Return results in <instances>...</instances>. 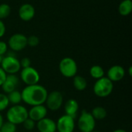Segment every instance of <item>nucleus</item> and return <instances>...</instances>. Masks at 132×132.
Returning a JSON list of instances; mask_svg holds the SVG:
<instances>
[{
	"mask_svg": "<svg viewBox=\"0 0 132 132\" xmlns=\"http://www.w3.org/2000/svg\"><path fill=\"white\" fill-rule=\"evenodd\" d=\"M22 101L26 104L32 107L44 104L48 91L43 85L39 84L26 86L21 91Z\"/></svg>",
	"mask_w": 132,
	"mask_h": 132,
	"instance_id": "1",
	"label": "nucleus"
},
{
	"mask_svg": "<svg viewBox=\"0 0 132 132\" xmlns=\"http://www.w3.org/2000/svg\"><path fill=\"white\" fill-rule=\"evenodd\" d=\"M5 117L7 121L17 126L22 125L23 121L28 118V110L26 107L21 104L12 105L7 110Z\"/></svg>",
	"mask_w": 132,
	"mask_h": 132,
	"instance_id": "2",
	"label": "nucleus"
},
{
	"mask_svg": "<svg viewBox=\"0 0 132 132\" xmlns=\"http://www.w3.org/2000/svg\"><path fill=\"white\" fill-rule=\"evenodd\" d=\"M114 90V83L107 77H104L96 80L93 87L94 94L101 98H104L111 94Z\"/></svg>",
	"mask_w": 132,
	"mask_h": 132,
	"instance_id": "3",
	"label": "nucleus"
},
{
	"mask_svg": "<svg viewBox=\"0 0 132 132\" xmlns=\"http://www.w3.org/2000/svg\"><path fill=\"white\" fill-rule=\"evenodd\" d=\"M77 125L80 132H91L95 130L96 120L93 118L90 112L83 110L77 119Z\"/></svg>",
	"mask_w": 132,
	"mask_h": 132,
	"instance_id": "4",
	"label": "nucleus"
},
{
	"mask_svg": "<svg viewBox=\"0 0 132 132\" xmlns=\"http://www.w3.org/2000/svg\"><path fill=\"white\" fill-rule=\"evenodd\" d=\"M60 73L66 78H73L77 73L78 67L77 62L71 57L63 58L59 63Z\"/></svg>",
	"mask_w": 132,
	"mask_h": 132,
	"instance_id": "5",
	"label": "nucleus"
},
{
	"mask_svg": "<svg viewBox=\"0 0 132 132\" xmlns=\"http://www.w3.org/2000/svg\"><path fill=\"white\" fill-rule=\"evenodd\" d=\"M0 67L6 74H15L21 70L19 60L12 54H8L2 57Z\"/></svg>",
	"mask_w": 132,
	"mask_h": 132,
	"instance_id": "6",
	"label": "nucleus"
},
{
	"mask_svg": "<svg viewBox=\"0 0 132 132\" xmlns=\"http://www.w3.org/2000/svg\"><path fill=\"white\" fill-rule=\"evenodd\" d=\"M45 104L47 110L52 111L60 110L63 104V96L62 93L58 90H53L48 93Z\"/></svg>",
	"mask_w": 132,
	"mask_h": 132,
	"instance_id": "7",
	"label": "nucleus"
},
{
	"mask_svg": "<svg viewBox=\"0 0 132 132\" xmlns=\"http://www.w3.org/2000/svg\"><path fill=\"white\" fill-rule=\"evenodd\" d=\"M20 70V79L26 86L39 84L40 76L39 72L34 67H29L26 68H22Z\"/></svg>",
	"mask_w": 132,
	"mask_h": 132,
	"instance_id": "8",
	"label": "nucleus"
},
{
	"mask_svg": "<svg viewBox=\"0 0 132 132\" xmlns=\"http://www.w3.org/2000/svg\"><path fill=\"white\" fill-rule=\"evenodd\" d=\"M56 132H73L76 128L75 118L63 114L56 121Z\"/></svg>",
	"mask_w": 132,
	"mask_h": 132,
	"instance_id": "9",
	"label": "nucleus"
},
{
	"mask_svg": "<svg viewBox=\"0 0 132 132\" xmlns=\"http://www.w3.org/2000/svg\"><path fill=\"white\" fill-rule=\"evenodd\" d=\"M7 44L14 52L21 51L27 46V36L22 33H15L9 37Z\"/></svg>",
	"mask_w": 132,
	"mask_h": 132,
	"instance_id": "10",
	"label": "nucleus"
},
{
	"mask_svg": "<svg viewBox=\"0 0 132 132\" xmlns=\"http://www.w3.org/2000/svg\"><path fill=\"white\" fill-rule=\"evenodd\" d=\"M48 110L44 104L32 106L28 111V118L36 123L47 116Z\"/></svg>",
	"mask_w": 132,
	"mask_h": 132,
	"instance_id": "11",
	"label": "nucleus"
},
{
	"mask_svg": "<svg viewBox=\"0 0 132 132\" xmlns=\"http://www.w3.org/2000/svg\"><path fill=\"white\" fill-rule=\"evenodd\" d=\"M18 14L21 20L24 22H29L34 18L36 10L32 5L29 3H24L19 8Z\"/></svg>",
	"mask_w": 132,
	"mask_h": 132,
	"instance_id": "12",
	"label": "nucleus"
},
{
	"mask_svg": "<svg viewBox=\"0 0 132 132\" xmlns=\"http://www.w3.org/2000/svg\"><path fill=\"white\" fill-rule=\"evenodd\" d=\"M19 83V79L15 74H7L5 80L1 86L4 94H8L10 92L16 90Z\"/></svg>",
	"mask_w": 132,
	"mask_h": 132,
	"instance_id": "13",
	"label": "nucleus"
},
{
	"mask_svg": "<svg viewBox=\"0 0 132 132\" xmlns=\"http://www.w3.org/2000/svg\"><path fill=\"white\" fill-rule=\"evenodd\" d=\"M125 76V70L120 65H114L111 67L107 73V77L114 82H118L121 80Z\"/></svg>",
	"mask_w": 132,
	"mask_h": 132,
	"instance_id": "14",
	"label": "nucleus"
},
{
	"mask_svg": "<svg viewBox=\"0 0 132 132\" xmlns=\"http://www.w3.org/2000/svg\"><path fill=\"white\" fill-rule=\"evenodd\" d=\"M36 127L39 132H56V121L47 117L37 121Z\"/></svg>",
	"mask_w": 132,
	"mask_h": 132,
	"instance_id": "15",
	"label": "nucleus"
},
{
	"mask_svg": "<svg viewBox=\"0 0 132 132\" xmlns=\"http://www.w3.org/2000/svg\"><path fill=\"white\" fill-rule=\"evenodd\" d=\"M79 110V104L75 99H69L64 104L65 114L76 118Z\"/></svg>",
	"mask_w": 132,
	"mask_h": 132,
	"instance_id": "16",
	"label": "nucleus"
},
{
	"mask_svg": "<svg viewBox=\"0 0 132 132\" xmlns=\"http://www.w3.org/2000/svg\"><path fill=\"white\" fill-rule=\"evenodd\" d=\"M73 85L75 90L78 91H83L86 90L87 87V81L84 77L77 74L73 77Z\"/></svg>",
	"mask_w": 132,
	"mask_h": 132,
	"instance_id": "17",
	"label": "nucleus"
},
{
	"mask_svg": "<svg viewBox=\"0 0 132 132\" xmlns=\"http://www.w3.org/2000/svg\"><path fill=\"white\" fill-rule=\"evenodd\" d=\"M132 11V0H122L118 5V12L123 16L131 14Z\"/></svg>",
	"mask_w": 132,
	"mask_h": 132,
	"instance_id": "18",
	"label": "nucleus"
},
{
	"mask_svg": "<svg viewBox=\"0 0 132 132\" xmlns=\"http://www.w3.org/2000/svg\"><path fill=\"white\" fill-rule=\"evenodd\" d=\"M90 114L93 116V118L97 121H102V120L105 119L108 116L107 110L101 106H97V107L94 108L92 109Z\"/></svg>",
	"mask_w": 132,
	"mask_h": 132,
	"instance_id": "19",
	"label": "nucleus"
},
{
	"mask_svg": "<svg viewBox=\"0 0 132 132\" xmlns=\"http://www.w3.org/2000/svg\"><path fill=\"white\" fill-rule=\"evenodd\" d=\"M90 75L93 79H95L96 80L98 79H101L104 77H105V72L103 67L100 65H94L90 67L89 70Z\"/></svg>",
	"mask_w": 132,
	"mask_h": 132,
	"instance_id": "20",
	"label": "nucleus"
},
{
	"mask_svg": "<svg viewBox=\"0 0 132 132\" xmlns=\"http://www.w3.org/2000/svg\"><path fill=\"white\" fill-rule=\"evenodd\" d=\"M6 95H7L9 104H11L12 105L20 104V103L22 102L21 92L19 91L18 90H15L10 92L9 94H8Z\"/></svg>",
	"mask_w": 132,
	"mask_h": 132,
	"instance_id": "21",
	"label": "nucleus"
},
{
	"mask_svg": "<svg viewBox=\"0 0 132 132\" xmlns=\"http://www.w3.org/2000/svg\"><path fill=\"white\" fill-rule=\"evenodd\" d=\"M11 13V7L7 3L0 4V19L2 20L9 16Z\"/></svg>",
	"mask_w": 132,
	"mask_h": 132,
	"instance_id": "22",
	"label": "nucleus"
},
{
	"mask_svg": "<svg viewBox=\"0 0 132 132\" xmlns=\"http://www.w3.org/2000/svg\"><path fill=\"white\" fill-rule=\"evenodd\" d=\"M16 125L9 121L3 122L2 125L0 128L1 132H16Z\"/></svg>",
	"mask_w": 132,
	"mask_h": 132,
	"instance_id": "23",
	"label": "nucleus"
},
{
	"mask_svg": "<svg viewBox=\"0 0 132 132\" xmlns=\"http://www.w3.org/2000/svg\"><path fill=\"white\" fill-rule=\"evenodd\" d=\"M9 102L5 94L0 93V113L5 110H6L9 106Z\"/></svg>",
	"mask_w": 132,
	"mask_h": 132,
	"instance_id": "24",
	"label": "nucleus"
},
{
	"mask_svg": "<svg viewBox=\"0 0 132 132\" xmlns=\"http://www.w3.org/2000/svg\"><path fill=\"white\" fill-rule=\"evenodd\" d=\"M39 44V39L38 36L35 35H32L27 37V46H29L31 47H36Z\"/></svg>",
	"mask_w": 132,
	"mask_h": 132,
	"instance_id": "25",
	"label": "nucleus"
},
{
	"mask_svg": "<svg viewBox=\"0 0 132 132\" xmlns=\"http://www.w3.org/2000/svg\"><path fill=\"white\" fill-rule=\"evenodd\" d=\"M23 125V128L29 131H32L35 128H36V122L33 121L32 120H31L30 118H27L26 120H25L23 121V123L22 124Z\"/></svg>",
	"mask_w": 132,
	"mask_h": 132,
	"instance_id": "26",
	"label": "nucleus"
},
{
	"mask_svg": "<svg viewBox=\"0 0 132 132\" xmlns=\"http://www.w3.org/2000/svg\"><path fill=\"white\" fill-rule=\"evenodd\" d=\"M8 44L4 41H0V56H3L8 52Z\"/></svg>",
	"mask_w": 132,
	"mask_h": 132,
	"instance_id": "27",
	"label": "nucleus"
},
{
	"mask_svg": "<svg viewBox=\"0 0 132 132\" xmlns=\"http://www.w3.org/2000/svg\"><path fill=\"white\" fill-rule=\"evenodd\" d=\"M21 68H26L29 67H31V60L28 57H23L21 60H19Z\"/></svg>",
	"mask_w": 132,
	"mask_h": 132,
	"instance_id": "28",
	"label": "nucleus"
},
{
	"mask_svg": "<svg viewBox=\"0 0 132 132\" xmlns=\"http://www.w3.org/2000/svg\"><path fill=\"white\" fill-rule=\"evenodd\" d=\"M5 30H6V28H5V23L3 22L2 20L0 19V38H2L5 35Z\"/></svg>",
	"mask_w": 132,
	"mask_h": 132,
	"instance_id": "29",
	"label": "nucleus"
},
{
	"mask_svg": "<svg viewBox=\"0 0 132 132\" xmlns=\"http://www.w3.org/2000/svg\"><path fill=\"white\" fill-rule=\"evenodd\" d=\"M6 73L4 72V70L0 67V87L2 85V84L4 83L5 80V77H6Z\"/></svg>",
	"mask_w": 132,
	"mask_h": 132,
	"instance_id": "30",
	"label": "nucleus"
},
{
	"mask_svg": "<svg viewBox=\"0 0 132 132\" xmlns=\"http://www.w3.org/2000/svg\"><path fill=\"white\" fill-rule=\"evenodd\" d=\"M3 122H4V119H3V117H2V114L0 113V128H1V126L2 125Z\"/></svg>",
	"mask_w": 132,
	"mask_h": 132,
	"instance_id": "31",
	"label": "nucleus"
},
{
	"mask_svg": "<svg viewBox=\"0 0 132 132\" xmlns=\"http://www.w3.org/2000/svg\"><path fill=\"white\" fill-rule=\"evenodd\" d=\"M128 75L130 76V77H131L132 76V67H129V68H128Z\"/></svg>",
	"mask_w": 132,
	"mask_h": 132,
	"instance_id": "32",
	"label": "nucleus"
},
{
	"mask_svg": "<svg viewBox=\"0 0 132 132\" xmlns=\"http://www.w3.org/2000/svg\"><path fill=\"white\" fill-rule=\"evenodd\" d=\"M112 132H128L127 131L124 130V129H116L114 131H113Z\"/></svg>",
	"mask_w": 132,
	"mask_h": 132,
	"instance_id": "33",
	"label": "nucleus"
},
{
	"mask_svg": "<svg viewBox=\"0 0 132 132\" xmlns=\"http://www.w3.org/2000/svg\"><path fill=\"white\" fill-rule=\"evenodd\" d=\"M2 57H3V56H0V65H1V63H2Z\"/></svg>",
	"mask_w": 132,
	"mask_h": 132,
	"instance_id": "34",
	"label": "nucleus"
},
{
	"mask_svg": "<svg viewBox=\"0 0 132 132\" xmlns=\"http://www.w3.org/2000/svg\"><path fill=\"white\" fill-rule=\"evenodd\" d=\"M91 132H100V131H95V130H94V131H91Z\"/></svg>",
	"mask_w": 132,
	"mask_h": 132,
	"instance_id": "35",
	"label": "nucleus"
},
{
	"mask_svg": "<svg viewBox=\"0 0 132 132\" xmlns=\"http://www.w3.org/2000/svg\"><path fill=\"white\" fill-rule=\"evenodd\" d=\"M0 132H1V131H0Z\"/></svg>",
	"mask_w": 132,
	"mask_h": 132,
	"instance_id": "36",
	"label": "nucleus"
}]
</instances>
